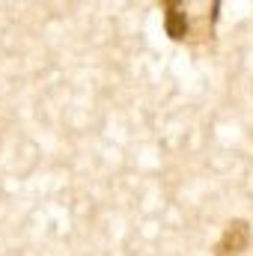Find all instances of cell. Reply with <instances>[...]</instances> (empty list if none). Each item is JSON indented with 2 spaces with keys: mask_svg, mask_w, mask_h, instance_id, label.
I'll return each mask as SVG.
<instances>
[{
  "mask_svg": "<svg viewBox=\"0 0 253 256\" xmlns=\"http://www.w3.org/2000/svg\"><path fill=\"white\" fill-rule=\"evenodd\" d=\"M250 244V226L248 220H230L220 242H218V256H238Z\"/></svg>",
  "mask_w": 253,
  "mask_h": 256,
  "instance_id": "obj_1",
  "label": "cell"
},
{
  "mask_svg": "<svg viewBox=\"0 0 253 256\" xmlns=\"http://www.w3.org/2000/svg\"><path fill=\"white\" fill-rule=\"evenodd\" d=\"M161 9H164V30H167V36L176 39V42L188 39L190 24H188V15L182 12V6L173 3V0H167V3H161Z\"/></svg>",
  "mask_w": 253,
  "mask_h": 256,
  "instance_id": "obj_2",
  "label": "cell"
}]
</instances>
